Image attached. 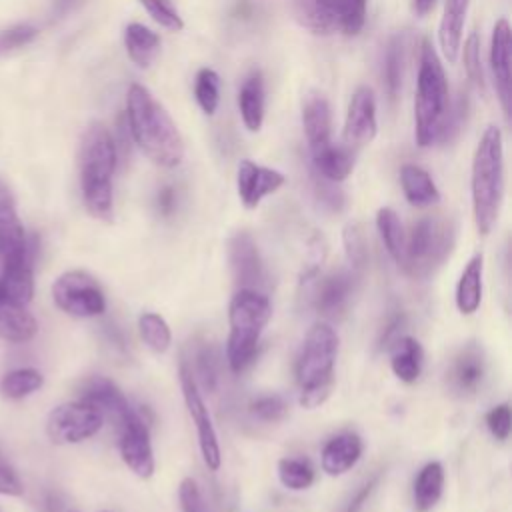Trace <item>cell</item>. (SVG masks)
<instances>
[{
	"label": "cell",
	"instance_id": "26",
	"mask_svg": "<svg viewBox=\"0 0 512 512\" xmlns=\"http://www.w3.org/2000/svg\"><path fill=\"white\" fill-rule=\"evenodd\" d=\"M424 364V350L412 336H398L390 350V366L398 380L412 384L418 380Z\"/></svg>",
	"mask_w": 512,
	"mask_h": 512
},
{
	"label": "cell",
	"instance_id": "11",
	"mask_svg": "<svg viewBox=\"0 0 512 512\" xmlns=\"http://www.w3.org/2000/svg\"><path fill=\"white\" fill-rule=\"evenodd\" d=\"M180 384H182L186 410H188V414H190V418L196 426V436H198V446H200L202 460H204L208 470L216 472L222 464V454H220L216 428L212 424L210 412H208V408L204 404V398L200 394L198 382L194 380L192 368L186 362L180 366Z\"/></svg>",
	"mask_w": 512,
	"mask_h": 512
},
{
	"label": "cell",
	"instance_id": "19",
	"mask_svg": "<svg viewBox=\"0 0 512 512\" xmlns=\"http://www.w3.org/2000/svg\"><path fill=\"white\" fill-rule=\"evenodd\" d=\"M510 24L506 18H500L494 24L492 46H490V64L494 74V86L502 104L506 118L510 116Z\"/></svg>",
	"mask_w": 512,
	"mask_h": 512
},
{
	"label": "cell",
	"instance_id": "50",
	"mask_svg": "<svg viewBox=\"0 0 512 512\" xmlns=\"http://www.w3.org/2000/svg\"><path fill=\"white\" fill-rule=\"evenodd\" d=\"M378 482H380V474H374L372 478H368V480L352 494V498L348 500V504L344 506L342 512H360V510L364 508V504L368 502L370 494L374 492V488L378 486Z\"/></svg>",
	"mask_w": 512,
	"mask_h": 512
},
{
	"label": "cell",
	"instance_id": "29",
	"mask_svg": "<svg viewBox=\"0 0 512 512\" xmlns=\"http://www.w3.org/2000/svg\"><path fill=\"white\" fill-rule=\"evenodd\" d=\"M482 272H484V256L474 254L464 266L458 286H456V306L462 314H474L482 302Z\"/></svg>",
	"mask_w": 512,
	"mask_h": 512
},
{
	"label": "cell",
	"instance_id": "52",
	"mask_svg": "<svg viewBox=\"0 0 512 512\" xmlns=\"http://www.w3.org/2000/svg\"><path fill=\"white\" fill-rule=\"evenodd\" d=\"M42 512H74L66 506V502L62 500L60 494L56 492H46L44 500H42Z\"/></svg>",
	"mask_w": 512,
	"mask_h": 512
},
{
	"label": "cell",
	"instance_id": "16",
	"mask_svg": "<svg viewBox=\"0 0 512 512\" xmlns=\"http://www.w3.org/2000/svg\"><path fill=\"white\" fill-rule=\"evenodd\" d=\"M0 288L12 302L26 306L34 296V248L32 244L2 260Z\"/></svg>",
	"mask_w": 512,
	"mask_h": 512
},
{
	"label": "cell",
	"instance_id": "25",
	"mask_svg": "<svg viewBox=\"0 0 512 512\" xmlns=\"http://www.w3.org/2000/svg\"><path fill=\"white\" fill-rule=\"evenodd\" d=\"M468 4H470V0H446L444 2V12L440 18V28H438V42H440L444 58L450 64H454L458 58Z\"/></svg>",
	"mask_w": 512,
	"mask_h": 512
},
{
	"label": "cell",
	"instance_id": "5",
	"mask_svg": "<svg viewBox=\"0 0 512 512\" xmlns=\"http://www.w3.org/2000/svg\"><path fill=\"white\" fill-rule=\"evenodd\" d=\"M272 316V304L256 288H240L228 306L230 334L226 340V360L234 374L244 372L258 352V340Z\"/></svg>",
	"mask_w": 512,
	"mask_h": 512
},
{
	"label": "cell",
	"instance_id": "40",
	"mask_svg": "<svg viewBox=\"0 0 512 512\" xmlns=\"http://www.w3.org/2000/svg\"><path fill=\"white\" fill-rule=\"evenodd\" d=\"M220 378V354L212 344H204L196 352V376L194 380L202 382L206 390H214Z\"/></svg>",
	"mask_w": 512,
	"mask_h": 512
},
{
	"label": "cell",
	"instance_id": "47",
	"mask_svg": "<svg viewBox=\"0 0 512 512\" xmlns=\"http://www.w3.org/2000/svg\"><path fill=\"white\" fill-rule=\"evenodd\" d=\"M326 258V244H324V238L322 236H314V240L310 242V250H308V256H306V262H304V268H302V274H300V282H308L310 278H314L322 266Z\"/></svg>",
	"mask_w": 512,
	"mask_h": 512
},
{
	"label": "cell",
	"instance_id": "14",
	"mask_svg": "<svg viewBox=\"0 0 512 512\" xmlns=\"http://www.w3.org/2000/svg\"><path fill=\"white\" fill-rule=\"evenodd\" d=\"M486 376V356L480 344L468 342L460 348V352L452 358L450 368L446 372V380L452 392L458 396L474 394Z\"/></svg>",
	"mask_w": 512,
	"mask_h": 512
},
{
	"label": "cell",
	"instance_id": "7",
	"mask_svg": "<svg viewBox=\"0 0 512 512\" xmlns=\"http://www.w3.org/2000/svg\"><path fill=\"white\" fill-rule=\"evenodd\" d=\"M454 240L456 226L450 218L442 214L420 218L404 242V254L400 260L402 270L416 280L428 278L450 256Z\"/></svg>",
	"mask_w": 512,
	"mask_h": 512
},
{
	"label": "cell",
	"instance_id": "44",
	"mask_svg": "<svg viewBox=\"0 0 512 512\" xmlns=\"http://www.w3.org/2000/svg\"><path fill=\"white\" fill-rule=\"evenodd\" d=\"M486 426L490 430V434L504 442L510 436V428H512V412H510V404L502 402L498 406H494L488 414H486Z\"/></svg>",
	"mask_w": 512,
	"mask_h": 512
},
{
	"label": "cell",
	"instance_id": "54",
	"mask_svg": "<svg viewBox=\"0 0 512 512\" xmlns=\"http://www.w3.org/2000/svg\"><path fill=\"white\" fill-rule=\"evenodd\" d=\"M436 0H412V8L418 16H426L434 8Z\"/></svg>",
	"mask_w": 512,
	"mask_h": 512
},
{
	"label": "cell",
	"instance_id": "4",
	"mask_svg": "<svg viewBox=\"0 0 512 512\" xmlns=\"http://www.w3.org/2000/svg\"><path fill=\"white\" fill-rule=\"evenodd\" d=\"M338 356V334L326 322H316L300 348L296 360V384L300 406L312 410L326 402L334 388V366Z\"/></svg>",
	"mask_w": 512,
	"mask_h": 512
},
{
	"label": "cell",
	"instance_id": "42",
	"mask_svg": "<svg viewBox=\"0 0 512 512\" xmlns=\"http://www.w3.org/2000/svg\"><path fill=\"white\" fill-rule=\"evenodd\" d=\"M140 2L146 8V12L152 16V20L156 24H160L162 28L172 30V32H178L184 28L180 14L176 12V8L172 6L170 0H140Z\"/></svg>",
	"mask_w": 512,
	"mask_h": 512
},
{
	"label": "cell",
	"instance_id": "20",
	"mask_svg": "<svg viewBox=\"0 0 512 512\" xmlns=\"http://www.w3.org/2000/svg\"><path fill=\"white\" fill-rule=\"evenodd\" d=\"M302 126L308 142L310 154L318 152L320 148L328 146L332 142V116H330V104L324 94L320 92H308L302 102Z\"/></svg>",
	"mask_w": 512,
	"mask_h": 512
},
{
	"label": "cell",
	"instance_id": "51",
	"mask_svg": "<svg viewBox=\"0 0 512 512\" xmlns=\"http://www.w3.org/2000/svg\"><path fill=\"white\" fill-rule=\"evenodd\" d=\"M156 206L162 216H170L176 208V192L170 186H164L156 196Z\"/></svg>",
	"mask_w": 512,
	"mask_h": 512
},
{
	"label": "cell",
	"instance_id": "38",
	"mask_svg": "<svg viewBox=\"0 0 512 512\" xmlns=\"http://www.w3.org/2000/svg\"><path fill=\"white\" fill-rule=\"evenodd\" d=\"M342 242H344V252H346V260L350 264V270L360 274L364 270V266L368 264V242H366L362 224L360 222L346 224L344 232H342Z\"/></svg>",
	"mask_w": 512,
	"mask_h": 512
},
{
	"label": "cell",
	"instance_id": "17",
	"mask_svg": "<svg viewBox=\"0 0 512 512\" xmlns=\"http://www.w3.org/2000/svg\"><path fill=\"white\" fill-rule=\"evenodd\" d=\"M228 262L232 276L240 288H256L262 284V260L254 238L240 230L228 240Z\"/></svg>",
	"mask_w": 512,
	"mask_h": 512
},
{
	"label": "cell",
	"instance_id": "49",
	"mask_svg": "<svg viewBox=\"0 0 512 512\" xmlns=\"http://www.w3.org/2000/svg\"><path fill=\"white\" fill-rule=\"evenodd\" d=\"M34 36H36V28L28 26V24H20V26H16V28L6 30V32L0 36V46H2V48H18V46L28 44Z\"/></svg>",
	"mask_w": 512,
	"mask_h": 512
},
{
	"label": "cell",
	"instance_id": "32",
	"mask_svg": "<svg viewBox=\"0 0 512 512\" xmlns=\"http://www.w3.org/2000/svg\"><path fill=\"white\" fill-rule=\"evenodd\" d=\"M124 46L138 68H148L160 52V38L148 26L132 22L124 30Z\"/></svg>",
	"mask_w": 512,
	"mask_h": 512
},
{
	"label": "cell",
	"instance_id": "53",
	"mask_svg": "<svg viewBox=\"0 0 512 512\" xmlns=\"http://www.w3.org/2000/svg\"><path fill=\"white\" fill-rule=\"evenodd\" d=\"M402 324H404V316H402V314H396V316L388 322V326H386V330H384V334H382V338H380L382 346L388 344L390 340H396V338H398V328H400Z\"/></svg>",
	"mask_w": 512,
	"mask_h": 512
},
{
	"label": "cell",
	"instance_id": "3",
	"mask_svg": "<svg viewBox=\"0 0 512 512\" xmlns=\"http://www.w3.org/2000/svg\"><path fill=\"white\" fill-rule=\"evenodd\" d=\"M470 188L474 222L478 232L486 236L498 220L504 194L502 132L496 126H488L476 146Z\"/></svg>",
	"mask_w": 512,
	"mask_h": 512
},
{
	"label": "cell",
	"instance_id": "24",
	"mask_svg": "<svg viewBox=\"0 0 512 512\" xmlns=\"http://www.w3.org/2000/svg\"><path fill=\"white\" fill-rule=\"evenodd\" d=\"M36 332V318L26 310V306H20L6 298L0 288V340L28 342L36 336Z\"/></svg>",
	"mask_w": 512,
	"mask_h": 512
},
{
	"label": "cell",
	"instance_id": "27",
	"mask_svg": "<svg viewBox=\"0 0 512 512\" xmlns=\"http://www.w3.org/2000/svg\"><path fill=\"white\" fill-rule=\"evenodd\" d=\"M314 172L330 182H342L354 168V150L346 144H328L318 152L310 154Z\"/></svg>",
	"mask_w": 512,
	"mask_h": 512
},
{
	"label": "cell",
	"instance_id": "41",
	"mask_svg": "<svg viewBox=\"0 0 512 512\" xmlns=\"http://www.w3.org/2000/svg\"><path fill=\"white\" fill-rule=\"evenodd\" d=\"M250 412L258 420L278 422L286 416L288 404L280 394H262L250 402Z\"/></svg>",
	"mask_w": 512,
	"mask_h": 512
},
{
	"label": "cell",
	"instance_id": "6",
	"mask_svg": "<svg viewBox=\"0 0 512 512\" xmlns=\"http://www.w3.org/2000/svg\"><path fill=\"white\" fill-rule=\"evenodd\" d=\"M448 108V82L442 62L432 44L424 40L420 48L418 84L414 100L416 142L420 148H428L438 142Z\"/></svg>",
	"mask_w": 512,
	"mask_h": 512
},
{
	"label": "cell",
	"instance_id": "15",
	"mask_svg": "<svg viewBox=\"0 0 512 512\" xmlns=\"http://www.w3.org/2000/svg\"><path fill=\"white\" fill-rule=\"evenodd\" d=\"M284 180V174L274 168L260 166L252 160H240L236 170V188L240 202L246 208H256L262 198L276 192L284 184Z\"/></svg>",
	"mask_w": 512,
	"mask_h": 512
},
{
	"label": "cell",
	"instance_id": "22",
	"mask_svg": "<svg viewBox=\"0 0 512 512\" xmlns=\"http://www.w3.org/2000/svg\"><path fill=\"white\" fill-rule=\"evenodd\" d=\"M28 246L30 240L18 218L12 190L0 180V260L26 250Z\"/></svg>",
	"mask_w": 512,
	"mask_h": 512
},
{
	"label": "cell",
	"instance_id": "10",
	"mask_svg": "<svg viewBox=\"0 0 512 512\" xmlns=\"http://www.w3.org/2000/svg\"><path fill=\"white\" fill-rule=\"evenodd\" d=\"M104 414L84 402H66L56 406L46 420V434L54 444H78L100 432Z\"/></svg>",
	"mask_w": 512,
	"mask_h": 512
},
{
	"label": "cell",
	"instance_id": "37",
	"mask_svg": "<svg viewBox=\"0 0 512 512\" xmlns=\"http://www.w3.org/2000/svg\"><path fill=\"white\" fill-rule=\"evenodd\" d=\"M314 466L306 458H282L278 462V478L288 490H306L314 482Z\"/></svg>",
	"mask_w": 512,
	"mask_h": 512
},
{
	"label": "cell",
	"instance_id": "2",
	"mask_svg": "<svg viewBox=\"0 0 512 512\" xmlns=\"http://www.w3.org/2000/svg\"><path fill=\"white\" fill-rule=\"evenodd\" d=\"M116 142L102 122H92L80 142V188L86 210L104 222L112 220V176L116 170Z\"/></svg>",
	"mask_w": 512,
	"mask_h": 512
},
{
	"label": "cell",
	"instance_id": "39",
	"mask_svg": "<svg viewBox=\"0 0 512 512\" xmlns=\"http://www.w3.org/2000/svg\"><path fill=\"white\" fill-rule=\"evenodd\" d=\"M194 94H196V102L200 104L202 112L212 116L220 102V78L212 68H202L196 74Z\"/></svg>",
	"mask_w": 512,
	"mask_h": 512
},
{
	"label": "cell",
	"instance_id": "46",
	"mask_svg": "<svg viewBox=\"0 0 512 512\" xmlns=\"http://www.w3.org/2000/svg\"><path fill=\"white\" fill-rule=\"evenodd\" d=\"M338 182H330V180H326V178H322V176H318L316 174V182H314V192H316V198L324 204V206H328L330 210H342V206H344V194H342V190L336 186Z\"/></svg>",
	"mask_w": 512,
	"mask_h": 512
},
{
	"label": "cell",
	"instance_id": "28",
	"mask_svg": "<svg viewBox=\"0 0 512 512\" xmlns=\"http://www.w3.org/2000/svg\"><path fill=\"white\" fill-rule=\"evenodd\" d=\"M238 108L244 126L250 132H258L264 122V80L258 70L244 78L238 92Z\"/></svg>",
	"mask_w": 512,
	"mask_h": 512
},
{
	"label": "cell",
	"instance_id": "23",
	"mask_svg": "<svg viewBox=\"0 0 512 512\" xmlns=\"http://www.w3.org/2000/svg\"><path fill=\"white\" fill-rule=\"evenodd\" d=\"M362 438L356 432H340L336 436H332L320 454V464L322 470L328 476H342L346 474L352 466H356V462L362 456Z\"/></svg>",
	"mask_w": 512,
	"mask_h": 512
},
{
	"label": "cell",
	"instance_id": "48",
	"mask_svg": "<svg viewBox=\"0 0 512 512\" xmlns=\"http://www.w3.org/2000/svg\"><path fill=\"white\" fill-rule=\"evenodd\" d=\"M0 494L2 496H22L24 484L18 472L0 456Z\"/></svg>",
	"mask_w": 512,
	"mask_h": 512
},
{
	"label": "cell",
	"instance_id": "36",
	"mask_svg": "<svg viewBox=\"0 0 512 512\" xmlns=\"http://www.w3.org/2000/svg\"><path fill=\"white\" fill-rule=\"evenodd\" d=\"M138 332L140 338L144 340V344L152 350V352H166L172 344V332L168 322L156 314V312H144L138 318Z\"/></svg>",
	"mask_w": 512,
	"mask_h": 512
},
{
	"label": "cell",
	"instance_id": "34",
	"mask_svg": "<svg viewBox=\"0 0 512 512\" xmlns=\"http://www.w3.org/2000/svg\"><path fill=\"white\" fill-rule=\"evenodd\" d=\"M44 376L36 368H16L0 380V394L8 400H22L42 388Z\"/></svg>",
	"mask_w": 512,
	"mask_h": 512
},
{
	"label": "cell",
	"instance_id": "30",
	"mask_svg": "<svg viewBox=\"0 0 512 512\" xmlns=\"http://www.w3.org/2000/svg\"><path fill=\"white\" fill-rule=\"evenodd\" d=\"M444 492V468L440 462H428L414 478V512H430Z\"/></svg>",
	"mask_w": 512,
	"mask_h": 512
},
{
	"label": "cell",
	"instance_id": "12",
	"mask_svg": "<svg viewBox=\"0 0 512 512\" xmlns=\"http://www.w3.org/2000/svg\"><path fill=\"white\" fill-rule=\"evenodd\" d=\"M120 456L124 464L142 480H148L154 474V452L150 444L148 424L142 414L136 410L130 418L120 424Z\"/></svg>",
	"mask_w": 512,
	"mask_h": 512
},
{
	"label": "cell",
	"instance_id": "31",
	"mask_svg": "<svg viewBox=\"0 0 512 512\" xmlns=\"http://www.w3.org/2000/svg\"><path fill=\"white\" fill-rule=\"evenodd\" d=\"M400 184H402L406 200L416 208H426L440 200V192H438L434 180L430 178V174L424 168H420L416 164L402 166Z\"/></svg>",
	"mask_w": 512,
	"mask_h": 512
},
{
	"label": "cell",
	"instance_id": "8",
	"mask_svg": "<svg viewBox=\"0 0 512 512\" xmlns=\"http://www.w3.org/2000/svg\"><path fill=\"white\" fill-rule=\"evenodd\" d=\"M300 22L316 34L356 36L366 18V0H296Z\"/></svg>",
	"mask_w": 512,
	"mask_h": 512
},
{
	"label": "cell",
	"instance_id": "1",
	"mask_svg": "<svg viewBox=\"0 0 512 512\" xmlns=\"http://www.w3.org/2000/svg\"><path fill=\"white\" fill-rule=\"evenodd\" d=\"M126 118L132 140L146 158L162 168H174L184 158L182 134L166 108L148 88L132 84L126 96Z\"/></svg>",
	"mask_w": 512,
	"mask_h": 512
},
{
	"label": "cell",
	"instance_id": "9",
	"mask_svg": "<svg viewBox=\"0 0 512 512\" xmlns=\"http://www.w3.org/2000/svg\"><path fill=\"white\" fill-rule=\"evenodd\" d=\"M54 304L68 316L94 318L104 314L106 296L100 284L84 270H68L52 284Z\"/></svg>",
	"mask_w": 512,
	"mask_h": 512
},
{
	"label": "cell",
	"instance_id": "45",
	"mask_svg": "<svg viewBox=\"0 0 512 512\" xmlns=\"http://www.w3.org/2000/svg\"><path fill=\"white\" fill-rule=\"evenodd\" d=\"M178 498H180V508L182 512H208L204 496L192 478H184L178 488Z\"/></svg>",
	"mask_w": 512,
	"mask_h": 512
},
{
	"label": "cell",
	"instance_id": "35",
	"mask_svg": "<svg viewBox=\"0 0 512 512\" xmlns=\"http://www.w3.org/2000/svg\"><path fill=\"white\" fill-rule=\"evenodd\" d=\"M376 228L380 232V238H382L388 254L400 264L402 254H404L406 236H404V228H402V222H400L398 214L388 206L380 208L376 212Z\"/></svg>",
	"mask_w": 512,
	"mask_h": 512
},
{
	"label": "cell",
	"instance_id": "13",
	"mask_svg": "<svg viewBox=\"0 0 512 512\" xmlns=\"http://www.w3.org/2000/svg\"><path fill=\"white\" fill-rule=\"evenodd\" d=\"M378 130L376 122V98L368 86H358L350 98L346 122H344V144L352 150L374 140Z\"/></svg>",
	"mask_w": 512,
	"mask_h": 512
},
{
	"label": "cell",
	"instance_id": "33",
	"mask_svg": "<svg viewBox=\"0 0 512 512\" xmlns=\"http://www.w3.org/2000/svg\"><path fill=\"white\" fill-rule=\"evenodd\" d=\"M404 68H406V34H396L386 48L384 56V88L394 102L400 94L402 80H404Z\"/></svg>",
	"mask_w": 512,
	"mask_h": 512
},
{
	"label": "cell",
	"instance_id": "43",
	"mask_svg": "<svg viewBox=\"0 0 512 512\" xmlns=\"http://www.w3.org/2000/svg\"><path fill=\"white\" fill-rule=\"evenodd\" d=\"M464 70L468 80L476 86V90L484 92V72L480 62V40L478 34L472 32L464 42Z\"/></svg>",
	"mask_w": 512,
	"mask_h": 512
},
{
	"label": "cell",
	"instance_id": "21",
	"mask_svg": "<svg viewBox=\"0 0 512 512\" xmlns=\"http://www.w3.org/2000/svg\"><path fill=\"white\" fill-rule=\"evenodd\" d=\"M356 284L354 270H334L324 276L316 288L314 306L322 316L342 314L352 298Z\"/></svg>",
	"mask_w": 512,
	"mask_h": 512
},
{
	"label": "cell",
	"instance_id": "18",
	"mask_svg": "<svg viewBox=\"0 0 512 512\" xmlns=\"http://www.w3.org/2000/svg\"><path fill=\"white\" fill-rule=\"evenodd\" d=\"M80 400L96 406L102 414L116 418L118 426L136 412V408L128 402L122 390L104 376H92L90 380H86V384L82 386Z\"/></svg>",
	"mask_w": 512,
	"mask_h": 512
}]
</instances>
